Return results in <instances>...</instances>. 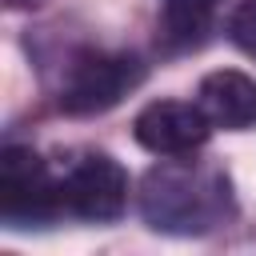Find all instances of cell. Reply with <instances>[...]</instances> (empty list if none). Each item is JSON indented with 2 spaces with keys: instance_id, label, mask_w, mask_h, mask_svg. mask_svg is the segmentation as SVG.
<instances>
[{
  "instance_id": "7",
  "label": "cell",
  "mask_w": 256,
  "mask_h": 256,
  "mask_svg": "<svg viewBox=\"0 0 256 256\" xmlns=\"http://www.w3.org/2000/svg\"><path fill=\"white\" fill-rule=\"evenodd\" d=\"M212 24V4L208 0H164L160 12V32L168 48H200Z\"/></svg>"
},
{
  "instance_id": "8",
  "label": "cell",
  "mask_w": 256,
  "mask_h": 256,
  "mask_svg": "<svg viewBox=\"0 0 256 256\" xmlns=\"http://www.w3.org/2000/svg\"><path fill=\"white\" fill-rule=\"evenodd\" d=\"M228 40L244 56L256 60V0H244V4L232 8V16H228Z\"/></svg>"
},
{
  "instance_id": "9",
  "label": "cell",
  "mask_w": 256,
  "mask_h": 256,
  "mask_svg": "<svg viewBox=\"0 0 256 256\" xmlns=\"http://www.w3.org/2000/svg\"><path fill=\"white\" fill-rule=\"evenodd\" d=\"M208 4H216V0H208Z\"/></svg>"
},
{
  "instance_id": "1",
  "label": "cell",
  "mask_w": 256,
  "mask_h": 256,
  "mask_svg": "<svg viewBox=\"0 0 256 256\" xmlns=\"http://www.w3.org/2000/svg\"><path fill=\"white\" fill-rule=\"evenodd\" d=\"M140 216L168 236H208L236 216V192L224 168L176 156L144 172Z\"/></svg>"
},
{
  "instance_id": "3",
  "label": "cell",
  "mask_w": 256,
  "mask_h": 256,
  "mask_svg": "<svg viewBox=\"0 0 256 256\" xmlns=\"http://www.w3.org/2000/svg\"><path fill=\"white\" fill-rule=\"evenodd\" d=\"M60 180L32 148L8 144L0 156V212L8 228H40L60 212Z\"/></svg>"
},
{
  "instance_id": "5",
  "label": "cell",
  "mask_w": 256,
  "mask_h": 256,
  "mask_svg": "<svg viewBox=\"0 0 256 256\" xmlns=\"http://www.w3.org/2000/svg\"><path fill=\"white\" fill-rule=\"evenodd\" d=\"M212 120L204 116L200 104H184V100H152L148 108L136 112L132 120V136L140 148L156 152V156H192L196 148L208 144V128Z\"/></svg>"
},
{
  "instance_id": "4",
  "label": "cell",
  "mask_w": 256,
  "mask_h": 256,
  "mask_svg": "<svg viewBox=\"0 0 256 256\" xmlns=\"http://www.w3.org/2000/svg\"><path fill=\"white\" fill-rule=\"evenodd\" d=\"M60 204L80 220L108 224L128 204V172L104 152H84L60 176Z\"/></svg>"
},
{
  "instance_id": "2",
  "label": "cell",
  "mask_w": 256,
  "mask_h": 256,
  "mask_svg": "<svg viewBox=\"0 0 256 256\" xmlns=\"http://www.w3.org/2000/svg\"><path fill=\"white\" fill-rule=\"evenodd\" d=\"M144 80V64L132 52H76L64 68L56 104L68 116H100L116 108Z\"/></svg>"
},
{
  "instance_id": "6",
  "label": "cell",
  "mask_w": 256,
  "mask_h": 256,
  "mask_svg": "<svg viewBox=\"0 0 256 256\" xmlns=\"http://www.w3.org/2000/svg\"><path fill=\"white\" fill-rule=\"evenodd\" d=\"M196 96H200L196 104L216 128H228V132L256 128V80L252 76L236 68H216L200 80Z\"/></svg>"
}]
</instances>
